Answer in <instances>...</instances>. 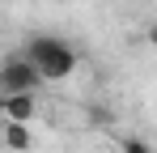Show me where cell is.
<instances>
[{
  "label": "cell",
  "instance_id": "cell-1",
  "mask_svg": "<svg viewBox=\"0 0 157 153\" xmlns=\"http://www.w3.org/2000/svg\"><path fill=\"white\" fill-rule=\"evenodd\" d=\"M21 55L38 68L43 81H68V76L77 73V47L64 43L59 34H30Z\"/></svg>",
  "mask_w": 157,
  "mask_h": 153
},
{
  "label": "cell",
  "instance_id": "cell-2",
  "mask_svg": "<svg viewBox=\"0 0 157 153\" xmlns=\"http://www.w3.org/2000/svg\"><path fill=\"white\" fill-rule=\"evenodd\" d=\"M38 85H43V76L26 55H9L0 64V94H34Z\"/></svg>",
  "mask_w": 157,
  "mask_h": 153
},
{
  "label": "cell",
  "instance_id": "cell-3",
  "mask_svg": "<svg viewBox=\"0 0 157 153\" xmlns=\"http://www.w3.org/2000/svg\"><path fill=\"white\" fill-rule=\"evenodd\" d=\"M0 115L9 119V124H26L38 115V98L34 94H0Z\"/></svg>",
  "mask_w": 157,
  "mask_h": 153
},
{
  "label": "cell",
  "instance_id": "cell-4",
  "mask_svg": "<svg viewBox=\"0 0 157 153\" xmlns=\"http://www.w3.org/2000/svg\"><path fill=\"white\" fill-rule=\"evenodd\" d=\"M4 145H9L13 153H26L30 145H34V136H30L26 124H9V128H4Z\"/></svg>",
  "mask_w": 157,
  "mask_h": 153
},
{
  "label": "cell",
  "instance_id": "cell-5",
  "mask_svg": "<svg viewBox=\"0 0 157 153\" xmlns=\"http://www.w3.org/2000/svg\"><path fill=\"white\" fill-rule=\"evenodd\" d=\"M119 149H123V153H153V149H149V140H140V136H123Z\"/></svg>",
  "mask_w": 157,
  "mask_h": 153
}]
</instances>
